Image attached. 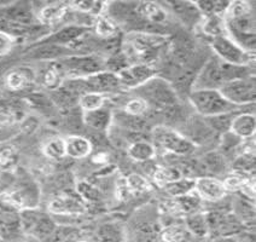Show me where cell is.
<instances>
[{
	"mask_svg": "<svg viewBox=\"0 0 256 242\" xmlns=\"http://www.w3.org/2000/svg\"><path fill=\"white\" fill-rule=\"evenodd\" d=\"M182 173L176 166H157L152 172L154 183L160 188H164L172 182H176L182 178Z\"/></svg>",
	"mask_w": 256,
	"mask_h": 242,
	"instance_id": "26",
	"label": "cell"
},
{
	"mask_svg": "<svg viewBox=\"0 0 256 242\" xmlns=\"http://www.w3.org/2000/svg\"><path fill=\"white\" fill-rule=\"evenodd\" d=\"M240 112H234V113H228V114H221V115H215V116H209V118H203L206 126L210 128L213 132L224 133L230 132V127H231L232 119L234 118L236 114H238Z\"/></svg>",
	"mask_w": 256,
	"mask_h": 242,
	"instance_id": "30",
	"label": "cell"
},
{
	"mask_svg": "<svg viewBox=\"0 0 256 242\" xmlns=\"http://www.w3.org/2000/svg\"><path fill=\"white\" fill-rule=\"evenodd\" d=\"M72 56L70 49L68 46L54 45V44H45L42 43L33 51L29 54V57L38 61H54L60 58H66Z\"/></svg>",
	"mask_w": 256,
	"mask_h": 242,
	"instance_id": "19",
	"label": "cell"
},
{
	"mask_svg": "<svg viewBox=\"0 0 256 242\" xmlns=\"http://www.w3.org/2000/svg\"><path fill=\"white\" fill-rule=\"evenodd\" d=\"M250 178L249 174L242 173V172H232L230 173L225 179L222 180L224 188H225L226 192H238L242 190L243 185L246 184V180Z\"/></svg>",
	"mask_w": 256,
	"mask_h": 242,
	"instance_id": "37",
	"label": "cell"
},
{
	"mask_svg": "<svg viewBox=\"0 0 256 242\" xmlns=\"http://www.w3.org/2000/svg\"><path fill=\"white\" fill-rule=\"evenodd\" d=\"M44 154L51 160H62L66 157V142L64 138L54 137L44 145Z\"/></svg>",
	"mask_w": 256,
	"mask_h": 242,
	"instance_id": "34",
	"label": "cell"
},
{
	"mask_svg": "<svg viewBox=\"0 0 256 242\" xmlns=\"http://www.w3.org/2000/svg\"><path fill=\"white\" fill-rule=\"evenodd\" d=\"M219 91L226 100L240 108L254 104L256 98L255 75L224 83Z\"/></svg>",
	"mask_w": 256,
	"mask_h": 242,
	"instance_id": "3",
	"label": "cell"
},
{
	"mask_svg": "<svg viewBox=\"0 0 256 242\" xmlns=\"http://www.w3.org/2000/svg\"><path fill=\"white\" fill-rule=\"evenodd\" d=\"M17 211L38 208L40 202V190L34 183H22L12 190L6 191Z\"/></svg>",
	"mask_w": 256,
	"mask_h": 242,
	"instance_id": "10",
	"label": "cell"
},
{
	"mask_svg": "<svg viewBox=\"0 0 256 242\" xmlns=\"http://www.w3.org/2000/svg\"><path fill=\"white\" fill-rule=\"evenodd\" d=\"M69 11V4L66 3H51L44 7L38 14V20L45 26H52L66 19Z\"/></svg>",
	"mask_w": 256,
	"mask_h": 242,
	"instance_id": "21",
	"label": "cell"
},
{
	"mask_svg": "<svg viewBox=\"0 0 256 242\" xmlns=\"http://www.w3.org/2000/svg\"><path fill=\"white\" fill-rule=\"evenodd\" d=\"M194 179L196 178H188V177H182L176 182H172L164 188V190L170 195V197H179L184 195L190 194L194 191Z\"/></svg>",
	"mask_w": 256,
	"mask_h": 242,
	"instance_id": "29",
	"label": "cell"
},
{
	"mask_svg": "<svg viewBox=\"0 0 256 242\" xmlns=\"http://www.w3.org/2000/svg\"><path fill=\"white\" fill-rule=\"evenodd\" d=\"M78 237V230L69 225H57L54 234L46 242H74Z\"/></svg>",
	"mask_w": 256,
	"mask_h": 242,
	"instance_id": "38",
	"label": "cell"
},
{
	"mask_svg": "<svg viewBox=\"0 0 256 242\" xmlns=\"http://www.w3.org/2000/svg\"><path fill=\"white\" fill-rule=\"evenodd\" d=\"M16 161V156H14V151L11 149H5L0 151V167L8 168L11 165L14 164Z\"/></svg>",
	"mask_w": 256,
	"mask_h": 242,
	"instance_id": "46",
	"label": "cell"
},
{
	"mask_svg": "<svg viewBox=\"0 0 256 242\" xmlns=\"http://www.w3.org/2000/svg\"><path fill=\"white\" fill-rule=\"evenodd\" d=\"M243 139H240V137H237L234 135L232 132H226L224 135H221V155L225 156L226 154L230 153V151H234L236 149H238L242 143Z\"/></svg>",
	"mask_w": 256,
	"mask_h": 242,
	"instance_id": "42",
	"label": "cell"
},
{
	"mask_svg": "<svg viewBox=\"0 0 256 242\" xmlns=\"http://www.w3.org/2000/svg\"><path fill=\"white\" fill-rule=\"evenodd\" d=\"M14 120V116L11 113L5 112V110H0V126H8Z\"/></svg>",
	"mask_w": 256,
	"mask_h": 242,
	"instance_id": "47",
	"label": "cell"
},
{
	"mask_svg": "<svg viewBox=\"0 0 256 242\" xmlns=\"http://www.w3.org/2000/svg\"><path fill=\"white\" fill-rule=\"evenodd\" d=\"M74 242H87V241H84V240H76V241H74Z\"/></svg>",
	"mask_w": 256,
	"mask_h": 242,
	"instance_id": "49",
	"label": "cell"
},
{
	"mask_svg": "<svg viewBox=\"0 0 256 242\" xmlns=\"http://www.w3.org/2000/svg\"><path fill=\"white\" fill-rule=\"evenodd\" d=\"M94 28L97 34L104 39H112L118 34V25L112 17L103 14L94 20Z\"/></svg>",
	"mask_w": 256,
	"mask_h": 242,
	"instance_id": "31",
	"label": "cell"
},
{
	"mask_svg": "<svg viewBox=\"0 0 256 242\" xmlns=\"http://www.w3.org/2000/svg\"><path fill=\"white\" fill-rule=\"evenodd\" d=\"M100 242H124V231L118 224H104L98 229Z\"/></svg>",
	"mask_w": 256,
	"mask_h": 242,
	"instance_id": "36",
	"label": "cell"
},
{
	"mask_svg": "<svg viewBox=\"0 0 256 242\" xmlns=\"http://www.w3.org/2000/svg\"><path fill=\"white\" fill-rule=\"evenodd\" d=\"M212 242H238L236 236H231V237H216L213 238Z\"/></svg>",
	"mask_w": 256,
	"mask_h": 242,
	"instance_id": "48",
	"label": "cell"
},
{
	"mask_svg": "<svg viewBox=\"0 0 256 242\" xmlns=\"http://www.w3.org/2000/svg\"><path fill=\"white\" fill-rule=\"evenodd\" d=\"M188 101L202 118L240 112V108L226 100L219 90H192Z\"/></svg>",
	"mask_w": 256,
	"mask_h": 242,
	"instance_id": "1",
	"label": "cell"
},
{
	"mask_svg": "<svg viewBox=\"0 0 256 242\" xmlns=\"http://www.w3.org/2000/svg\"><path fill=\"white\" fill-rule=\"evenodd\" d=\"M203 33L210 38H216L220 36H225V20L224 16H206L200 21Z\"/></svg>",
	"mask_w": 256,
	"mask_h": 242,
	"instance_id": "27",
	"label": "cell"
},
{
	"mask_svg": "<svg viewBox=\"0 0 256 242\" xmlns=\"http://www.w3.org/2000/svg\"><path fill=\"white\" fill-rule=\"evenodd\" d=\"M82 114L84 124L92 130L100 131V132L106 131L112 121V110L106 107H102L100 109L93 110V112L82 113Z\"/></svg>",
	"mask_w": 256,
	"mask_h": 242,
	"instance_id": "22",
	"label": "cell"
},
{
	"mask_svg": "<svg viewBox=\"0 0 256 242\" xmlns=\"http://www.w3.org/2000/svg\"><path fill=\"white\" fill-rule=\"evenodd\" d=\"M256 131V118L252 113L240 112L232 119L230 132L240 137V139L254 138Z\"/></svg>",
	"mask_w": 256,
	"mask_h": 242,
	"instance_id": "15",
	"label": "cell"
},
{
	"mask_svg": "<svg viewBox=\"0 0 256 242\" xmlns=\"http://www.w3.org/2000/svg\"><path fill=\"white\" fill-rule=\"evenodd\" d=\"M224 84L221 61L216 56L209 57L200 67L192 84V90H219Z\"/></svg>",
	"mask_w": 256,
	"mask_h": 242,
	"instance_id": "7",
	"label": "cell"
},
{
	"mask_svg": "<svg viewBox=\"0 0 256 242\" xmlns=\"http://www.w3.org/2000/svg\"><path fill=\"white\" fill-rule=\"evenodd\" d=\"M194 192L200 200L208 202H218L222 200L226 195L222 180L214 176H200L194 179Z\"/></svg>",
	"mask_w": 256,
	"mask_h": 242,
	"instance_id": "12",
	"label": "cell"
},
{
	"mask_svg": "<svg viewBox=\"0 0 256 242\" xmlns=\"http://www.w3.org/2000/svg\"><path fill=\"white\" fill-rule=\"evenodd\" d=\"M106 103V96L96 92H86L81 95L78 100V104L82 113L93 112L100 108L104 107Z\"/></svg>",
	"mask_w": 256,
	"mask_h": 242,
	"instance_id": "32",
	"label": "cell"
},
{
	"mask_svg": "<svg viewBox=\"0 0 256 242\" xmlns=\"http://www.w3.org/2000/svg\"><path fill=\"white\" fill-rule=\"evenodd\" d=\"M36 74L33 69L27 67H20L10 71L5 77V85L11 91H21L36 81Z\"/></svg>",
	"mask_w": 256,
	"mask_h": 242,
	"instance_id": "17",
	"label": "cell"
},
{
	"mask_svg": "<svg viewBox=\"0 0 256 242\" xmlns=\"http://www.w3.org/2000/svg\"><path fill=\"white\" fill-rule=\"evenodd\" d=\"M116 195L121 201H127L128 199L133 196L132 191L128 188L126 179L120 178L118 180V184H116Z\"/></svg>",
	"mask_w": 256,
	"mask_h": 242,
	"instance_id": "45",
	"label": "cell"
},
{
	"mask_svg": "<svg viewBox=\"0 0 256 242\" xmlns=\"http://www.w3.org/2000/svg\"><path fill=\"white\" fill-rule=\"evenodd\" d=\"M64 142H66V155L72 159H85L92 153V143L86 137L72 135L64 138Z\"/></svg>",
	"mask_w": 256,
	"mask_h": 242,
	"instance_id": "20",
	"label": "cell"
},
{
	"mask_svg": "<svg viewBox=\"0 0 256 242\" xmlns=\"http://www.w3.org/2000/svg\"><path fill=\"white\" fill-rule=\"evenodd\" d=\"M23 235L20 212L0 211V241L14 242Z\"/></svg>",
	"mask_w": 256,
	"mask_h": 242,
	"instance_id": "13",
	"label": "cell"
},
{
	"mask_svg": "<svg viewBox=\"0 0 256 242\" xmlns=\"http://www.w3.org/2000/svg\"><path fill=\"white\" fill-rule=\"evenodd\" d=\"M200 166L204 168L206 172H209V173H220V172H224L225 170V159L221 155L220 153H216V151H212V153L206 154V156L202 159V162H200Z\"/></svg>",
	"mask_w": 256,
	"mask_h": 242,
	"instance_id": "35",
	"label": "cell"
},
{
	"mask_svg": "<svg viewBox=\"0 0 256 242\" xmlns=\"http://www.w3.org/2000/svg\"><path fill=\"white\" fill-rule=\"evenodd\" d=\"M136 13L142 21L162 26L167 21V11L162 5L152 2H142L136 4Z\"/></svg>",
	"mask_w": 256,
	"mask_h": 242,
	"instance_id": "16",
	"label": "cell"
},
{
	"mask_svg": "<svg viewBox=\"0 0 256 242\" xmlns=\"http://www.w3.org/2000/svg\"><path fill=\"white\" fill-rule=\"evenodd\" d=\"M188 231L182 224L173 223L166 225L160 232L161 242H186L188 238Z\"/></svg>",
	"mask_w": 256,
	"mask_h": 242,
	"instance_id": "28",
	"label": "cell"
},
{
	"mask_svg": "<svg viewBox=\"0 0 256 242\" xmlns=\"http://www.w3.org/2000/svg\"><path fill=\"white\" fill-rule=\"evenodd\" d=\"M82 79L85 83L86 92H96L106 96V93L118 92L122 89L118 74L110 71L98 72Z\"/></svg>",
	"mask_w": 256,
	"mask_h": 242,
	"instance_id": "11",
	"label": "cell"
},
{
	"mask_svg": "<svg viewBox=\"0 0 256 242\" xmlns=\"http://www.w3.org/2000/svg\"><path fill=\"white\" fill-rule=\"evenodd\" d=\"M148 110H149V107H148L146 102L139 97L132 98L124 106V113L132 116H144Z\"/></svg>",
	"mask_w": 256,
	"mask_h": 242,
	"instance_id": "43",
	"label": "cell"
},
{
	"mask_svg": "<svg viewBox=\"0 0 256 242\" xmlns=\"http://www.w3.org/2000/svg\"><path fill=\"white\" fill-rule=\"evenodd\" d=\"M124 179H126L128 188L132 191V194H144V192L149 191L151 189L150 183L148 182V179L145 178V177H142V174L130 173V176L126 177Z\"/></svg>",
	"mask_w": 256,
	"mask_h": 242,
	"instance_id": "39",
	"label": "cell"
},
{
	"mask_svg": "<svg viewBox=\"0 0 256 242\" xmlns=\"http://www.w3.org/2000/svg\"><path fill=\"white\" fill-rule=\"evenodd\" d=\"M57 221L52 218L51 214L45 213L42 211L39 218H38L36 223H34L33 228L28 232V235L33 236L36 240L46 242L50 238V236L54 234V231L57 228Z\"/></svg>",
	"mask_w": 256,
	"mask_h": 242,
	"instance_id": "23",
	"label": "cell"
},
{
	"mask_svg": "<svg viewBox=\"0 0 256 242\" xmlns=\"http://www.w3.org/2000/svg\"><path fill=\"white\" fill-rule=\"evenodd\" d=\"M139 98L146 102L148 107L154 108L157 112H164L167 108L178 104V93L173 85L164 78L155 77L148 83L136 89Z\"/></svg>",
	"mask_w": 256,
	"mask_h": 242,
	"instance_id": "2",
	"label": "cell"
},
{
	"mask_svg": "<svg viewBox=\"0 0 256 242\" xmlns=\"http://www.w3.org/2000/svg\"><path fill=\"white\" fill-rule=\"evenodd\" d=\"M76 191L78 196L85 202H98L100 200V192L97 190V188L93 186L91 183L85 182V180L78 183Z\"/></svg>",
	"mask_w": 256,
	"mask_h": 242,
	"instance_id": "41",
	"label": "cell"
},
{
	"mask_svg": "<svg viewBox=\"0 0 256 242\" xmlns=\"http://www.w3.org/2000/svg\"><path fill=\"white\" fill-rule=\"evenodd\" d=\"M210 46L215 56L225 63L234 66H250V62L254 61V54L243 50L226 34L212 38Z\"/></svg>",
	"mask_w": 256,
	"mask_h": 242,
	"instance_id": "5",
	"label": "cell"
},
{
	"mask_svg": "<svg viewBox=\"0 0 256 242\" xmlns=\"http://www.w3.org/2000/svg\"><path fill=\"white\" fill-rule=\"evenodd\" d=\"M87 207L85 201L78 196V194H60L48 203V212L54 215H80L86 213Z\"/></svg>",
	"mask_w": 256,
	"mask_h": 242,
	"instance_id": "9",
	"label": "cell"
},
{
	"mask_svg": "<svg viewBox=\"0 0 256 242\" xmlns=\"http://www.w3.org/2000/svg\"><path fill=\"white\" fill-rule=\"evenodd\" d=\"M198 8L203 17L206 16H224L230 2H219V0H203L194 3Z\"/></svg>",
	"mask_w": 256,
	"mask_h": 242,
	"instance_id": "33",
	"label": "cell"
},
{
	"mask_svg": "<svg viewBox=\"0 0 256 242\" xmlns=\"http://www.w3.org/2000/svg\"><path fill=\"white\" fill-rule=\"evenodd\" d=\"M128 155L136 162H148L156 155V148L152 143L148 141L133 142L128 148Z\"/></svg>",
	"mask_w": 256,
	"mask_h": 242,
	"instance_id": "24",
	"label": "cell"
},
{
	"mask_svg": "<svg viewBox=\"0 0 256 242\" xmlns=\"http://www.w3.org/2000/svg\"><path fill=\"white\" fill-rule=\"evenodd\" d=\"M164 7H168L172 13L186 26H194L196 23H200L203 16L200 13L198 8L194 3L188 2H167Z\"/></svg>",
	"mask_w": 256,
	"mask_h": 242,
	"instance_id": "14",
	"label": "cell"
},
{
	"mask_svg": "<svg viewBox=\"0 0 256 242\" xmlns=\"http://www.w3.org/2000/svg\"><path fill=\"white\" fill-rule=\"evenodd\" d=\"M60 68L64 79L86 78L88 75L104 71L100 58L93 56H69L60 60Z\"/></svg>",
	"mask_w": 256,
	"mask_h": 242,
	"instance_id": "6",
	"label": "cell"
},
{
	"mask_svg": "<svg viewBox=\"0 0 256 242\" xmlns=\"http://www.w3.org/2000/svg\"><path fill=\"white\" fill-rule=\"evenodd\" d=\"M152 137L157 147L172 154V155H188L194 150V147H196L191 139L186 138L176 131H174L173 128L164 126V125L154 128Z\"/></svg>",
	"mask_w": 256,
	"mask_h": 242,
	"instance_id": "4",
	"label": "cell"
},
{
	"mask_svg": "<svg viewBox=\"0 0 256 242\" xmlns=\"http://www.w3.org/2000/svg\"><path fill=\"white\" fill-rule=\"evenodd\" d=\"M185 218V228L188 234L196 236V237H206L208 236V224H206V213L203 212H196L186 215Z\"/></svg>",
	"mask_w": 256,
	"mask_h": 242,
	"instance_id": "25",
	"label": "cell"
},
{
	"mask_svg": "<svg viewBox=\"0 0 256 242\" xmlns=\"http://www.w3.org/2000/svg\"><path fill=\"white\" fill-rule=\"evenodd\" d=\"M87 32V27L84 26H78V25H69L63 27L62 29L54 33L52 36L48 38V40H44L42 43L45 44H54V45H60V46H68L72 43L76 42L85 36Z\"/></svg>",
	"mask_w": 256,
	"mask_h": 242,
	"instance_id": "18",
	"label": "cell"
},
{
	"mask_svg": "<svg viewBox=\"0 0 256 242\" xmlns=\"http://www.w3.org/2000/svg\"><path fill=\"white\" fill-rule=\"evenodd\" d=\"M14 42H16V39L11 37L10 34L0 32V57L6 56V55L12 51Z\"/></svg>",
	"mask_w": 256,
	"mask_h": 242,
	"instance_id": "44",
	"label": "cell"
},
{
	"mask_svg": "<svg viewBox=\"0 0 256 242\" xmlns=\"http://www.w3.org/2000/svg\"><path fill=\"white\" fill-rule=\"evenodd\" d=\"M116 74H118V80L124 89L136 90L148 83L150 79L155 78L157 75V69L152 66H148V64L136 63L132 66H127L126 68L121 69Z\"/></svg>",
	"mask_w": 256,
	"mask_h": 242,
	"instance_id": "8",
	"label": "cell"
},
{
	"mask_svg": "<svg viewBox=\"0 0 256 242\" xmlns=\"http://www.w3.org/2000/svg\"><path fill=\"white\" fill-rule=\"evenodd\" d=\"M118 122L122 127L130 130V132H138V131L145 130L146 121L144 120V116H132L126 113L118 116Z\"/></svg>",
	"mask_w": 256,
	"mask_h": 242,
	"instance_id": "40",
	"label": "cell"
}]
</instances>
